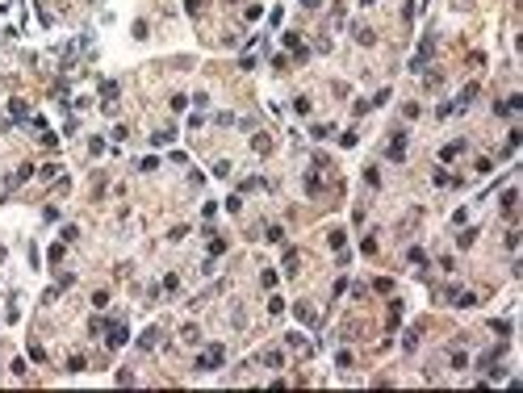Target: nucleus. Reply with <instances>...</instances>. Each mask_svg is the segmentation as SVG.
I'll return each mask as SVG.
<instances>
[{"label": "nucleus", "mask_w": 523, "mask_h": 393, "mask_svg": "<svg viewBox=\"0 0 523 393\" xmlns=\"http://www.w3.org/2000/svg\"><path fill=\"white\" fill-rule=\"evenodd\" d=\"M222 360H226V351H222V343H213V347H209V351L197 360V372H209V368H218Z\"/></svg>", "instance_id": "obj_1"}, {"label": "nucleus", "mask_w": 523, "mask_h": 393, "mask_svg": "<svg viewBox=\"0 0 523 393\" xmlns=\"http://www.w3.org/2000/svg\"><path fill=\"white\" fill-rule=\"evenodd\" d=\"M402 155H406V134L398 130V134H394V142H389V159H394V163H402Z\"/></svg>", "instance_id": "obj_2"}, {"label": "nucleus", "mask_w": 523, "mask_h": 393, "mask_svg": "<svg viewBox=\"0 0 523 393\" xmlns=\"http://www.w3.org/2000/svg\"><path fill=\"white\" fill-rule=\"evenodd\" d=\"M126 343V322H113L109 326V347H122Z\"/></svg>", "instance_id": "obj_3"}, {"label": "nucleus", "mask_w": 523, "mask_h": 393, "mask_svg": "<svg viewBox=\"0 0 523 393\" xmlns=\"http://www.w3.org/2000/svg\"><path fill=\"white\" fill-rule=\"evenodd\" d=\"M259 360H264L268 368H281V364H285V360H281V351H264V355H259Z\"/></svg>", "instance_id": "obj_4"}, {"label": "nucleus", "mask_w": 523, "mask_h": 393, "mask_svg": "<svg viewBox=\"0 0 523 393\" xmlns=\"http://www.w3.org/2000/svg\"><path fill=\"white\" fill-rule=\"evenodd\" d=\"M155 339H159V330H147V335L138 339V347H142V351H147V347H155Z\"/></svg>", "instance_id": "obj_5"}, {"label": "nucleus", "mask_w": 523, "mask_h": 393, "mask_svg": "<svg viewBox=\"0 0 523 393\" xmlns=\"http://www.w3.org/2000/svg\"><path fill=\"white\" fill-rule=\"evenodd\" d=\"M410 264H423L427 268V251H423V247H410Z\"/></svg>", "instance_id": "obj_6"}, {"label": "nucleus", "mask_w": 523, "mask_h": 393, "mask_svg": "<svg viewBox=\"0 0 523 393\" xmlns=\"http://www.w3.org/2000/svg\"><path fill=\"white\" fill-rule=\"evenodd\" d=\"M101 97H105V101H113V97H117V84H109V80H105V84H101Z\"/></svg>", "instance_id": "obj_7"}, {"label": "nucleus", "mask_w": 523, "mask_h": 393, "mask_svg": "<svg viewBox=\"0 0 523 393\" xmlns=\"http://www.w3.org/2000/svg\"><path fill=\"white\" fill-rule=\"evenodd\" d=\"M9 113H13V117H26L30 109H26V105H21V101H9Z\"/></svg>", "instance_id": "obj_8"}, {"label": "nucleus", "mask_w": 523, "mask_h": 393, "mask_svg": "<svg viewBox=\"0 0 523 393\" xmlns=\"http://www.w3.org/2000/svg\"><path fill=\"white\" fill-rule=\"evenodd\" d=\"M360 5H373V0H360Z\"/></svg>", "instance_id": "obj_9"}]
</instances>
